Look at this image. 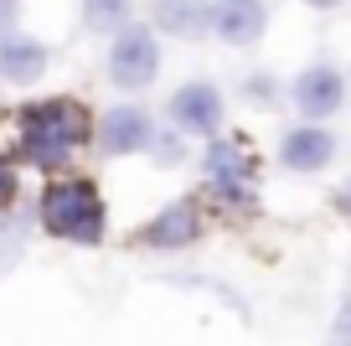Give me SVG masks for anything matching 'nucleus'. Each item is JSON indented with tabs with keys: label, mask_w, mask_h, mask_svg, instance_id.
Listing matches in <instances>:
<instances>
[{
	"label": "nucleus",
	"mask_w": 351,
	"mask_h": 346,
	"mask_svg": "<svg viewBox=\"0 0 351 346\" xmlns=\"http://www.w3.org/2000/svg\"><path fill=\"white\" fill-rule=\"evenodd\" d=\"M104 78H109L119 93H140L160 78V36L150 26L130 21L119 36L109 42V57H104Z\"/></svg>",
	"instance_id": "nucleus-3"
},
{
	"label": "nucleus",
	"mask_w": 351,
	"mask_h": 346,
	"mask_svg": "<svg viewBox=\"0 0 351 346\" xmlns=\"http://www.w3.org/2000/svg\"><path fill=\"white\" fill-rule=\"evenodd\" d=\"M207 181H212L217 196H248L253 155L243 150V140H222V135H212V145H207Z\"/></svg>",
	"instance_id": "nucleus-12"
},
{
	"label": "nucleus",
	"mask_w": 351,
	"mask_h": 346,
	"mask_svg": "<svg viewBox=\"0 0 351 346\" xmlns=\"http://www.w3.org/2000/svg\"><path fill=\"white\" fill-rule=\"evenodd\" d=\"M336 161V135L326 124H295V130L279 140V165L295 176H315Z\"/></svg>",
	"instance_id": "nucleus-8"
},
{
	"label": "nucleus",
	"mask_w": 351,
	"mask_h": 346,
	"mask_svg": "<svg viewBox=\"0 0 351 346\" xmlns=\"http://www.w3.org/2000/svg\"><path fill=\"white\" fill-rule=\"evenodd\" d=\"M269 32V5L263 0H217L212 5V36L222 47H253Z\"/></svg>",
	"instance_id": "nucleus-9"
},
{
	"label": "nucleus",
	"mask_w": 351,
	"mask_h": 346,
	"mask_svg": "<svg viewBox=\"0 0 351 346\" xmlns=\"http://www.w3.org/2000/svg\"><path fill=\"white\" fill-rule=\"evenodd\" d=\"M165 114H171V130H176V135L212 140V135L222 130V114H228V104H222V88H217V83H207V78H191V83H181V88L171 93Z\"/></svg>",
	"instance_id": "nucleus-4"
},
{
	"label": "nucleus",
	"mask_w": 351,
	"mask_h": 346,
	"mask_svg": "<svg viewBox=\"0 0 351 346\" xmlns=\"http://www.w3.org/2000/svg\"><path fill=\"white\" fill-rule=\"evenodd\" d=\"M197 238H202V207L191 202V196H181V202L160 207V212L145 222V233H140V243H145V249H155V253L191 249Z\"/></svg>",
	"instance_id": "nucleus-7"
},
{
	"label": "nucleus",
	"mask_w": 351,
	"mask_h": 346,
	"mask_svg": "<svg viewBox=\"0 0 351 346\" xmlns=\"http://www.w3.org/2000/svg\"><path fill=\"white\" fill-rule=\"evenodd\" d=\"M0 5H5V11H21V0H0Z\"/></svg>",
	"instance_id": "nucleus-20"
},
{
	"label": "nucleus",
	"mask_w": 351,
	"mask_h": 346,
	"mask_svg": "<svg viewBox=\"0 0 351 346\" xmlns=\"http://www.w3.org/2000/svg\"><path fill=\"white\" fill-rule=\"evenodd\" d=\"M336 212H341V217H351V181L336 192Z\"/></svg>",
	"instance_id": "nucleus-18"
},
{
	"label": "nucleus",
	"mask_w": 351,
	"mask_h": 346,
	"mask_svg": "<svg viewBox=\"0 0 351 346\" xmlns=\"http://www.w3.org/2000/svg\"><path fill=\"white\" fill-rule=\"evenodd\" d=\"M243 98L258 104V108H274L279 104V83L269 73H248V78H243Z\"/></svg>",
	"instance_id": "nucleus-14"
},
{
	"label": "nucleus",
	"mask_w": 351,
	"mask_h": 346,
	"mask_svg": "<svg viewBox=\"0 0 351 346\" xmlns=\"http://www.w3.org/2000/svg\"><path fill=\"white\" fill-rule=\"evenodd\" d=\"M300 5H310V11H336V5H346V0H300Z\"/></svg>",
	"instance_id": "nucleus-19"
},
{
	"label": "nucleus",
	"mask_w": 351,
	"mask_h": 346,
	"mask_svg": "<svg viewBox=\"0 0 351 346\" xmlns=\"http://www.w3.org/2000/svg\"><path fill=\"white\" fill-rule=\"evenodd\" d=\"M330 346H351V300L336 310V321H330Z\"/></svg>",
	"instance_id": "nucleus-16"
},
{
	"label": "nucleus",
	"mask_w": 351,
	"mask_h": 346,
	"mask_svg": "<svg viewBox=\"0 0 351 346\" xmlns=\"http://www.w3.org/2000/svg\"><path fill=\"white\" fill-rule=\"evenodd\" d=\"M21 161L36 171H62L93 135V119L77 98L57 93V98H36L21 108Z\"/></svg>",
	"instance_id": "nucleus-1"
},
{
	"label": "nucleus",
	"mask_w": 351,
	"mask_h": 346,
	"mask_svg": "<svg viewBox=\"0 0 351 346\" xmlns=\"http://www.w3.org/2000/svg\"><path fill=\"white\" fill-rule=\"evenodd\" d=\"M134 21V0H83V32L119 36Z\"/></svg>",
	"instance_id": "nucleus-13"
},
{
	"label": "nucleus",
	"mask_w": 351,
	"mask_h": 346,
	"mask_svg": "<svg viewBox=\"0 0 351 346\" xmlns=\"http://www.w3.org/2000/svg\"><path fill=\"white\" fill-rule=\"evenodd\" d=\"M47 67H52V52H47L42 36H26V32L0 36V83L32 88V83L47 78Z\"/></svg>",
	"instance_id": "nucleus-10"
},
{
	"label": "nucleus",
	"mask_w": 351,
	"mask_h": 346,
	"mask_svg": "<svg viewBox=\"0 0 351 346\" xmlns=\"http://www.w3.org/2000/svg\"><path fill=\"white\" fill-rule=\"evenodd\" d=\"M150 140H155V119H150V108H140V104H114L99 119V150L114 155V161L150 150Z\"/></svg>",
	"instance_id": "nucleus-6"
},
{
	"label": "nucleus",
	"mask_w": 351,
	"mask_h": 346,
	"mask_svg": "<svg viewBox=\"0 0 351 346\" xmlns=\"http://www.w3.org/2000/svg\"><path fill=\"white\" fill-rule=\"evenodd\" d=\"M16 202V165L0 155V207H11Z\"/></svg>",
	"instance_id": "nucleus-17"
},
{
	"label": "nucleus",
	"mask_w": 351,
	"mask_h": 346,
	"mask_svg": "<svg viewBox=\"0 0 351 346\" xmlns=\"http://www.w3.org/2000/svg\"><path fill=\"white\" fill-rule=\"evenodd\" d=\"M289 104H295V114L305 124H326L330 114H341L346 108V78H341V67H330V62L300 67L295 83H289Z\"/></svg>",
	"instance_id": "nucleus-5"
},
{
	"label": "nucleus",
	"mask_w": 351,
	"mask_h": 346,
	"mask_svg": "<svg viewBox=\"0 0 351 346\" xmlns=\"http://www.w3.org/2000/svg\"><path fill=\"white\" fill-rule=\"evenodd\" d=\"M181 140H186V135H176V130H155V140H150V155H155V165H181Z\"/></svg>",
	"instance_id": "nucleus-15"
},
{
	"label": "nucleus",
	"mask_w": 351,
	"mask_h": 346,
	"mask_svg": "<svg viewBox=\"0 0 351 346\" xmlns=\"http://www.w3.org/2000/svg\"><path fill=\"white\" fill-rule=\"evenodd\" d=\"M42 227L52 238H67V243H104L109 233V212H104V196L88 176H62L42 192Z\"/></svg>",
	"instance_id": "nucleus-2"
},
{
	"label": "nucleus",
	"mask_w": 351,
	"mask_h": 346,
	"mask_svg": "<svg viewBox=\"0 0 351 346\" xmlns=\"http://www.w3.org/2000/svg\"><path fill=\"white\" fill-rule=\"evenodd\" d=\"M150 32L176 42L212 36V0H150Z\"/></svg>",
	"instance_id": "nucleus-11"
}]
</instances>
